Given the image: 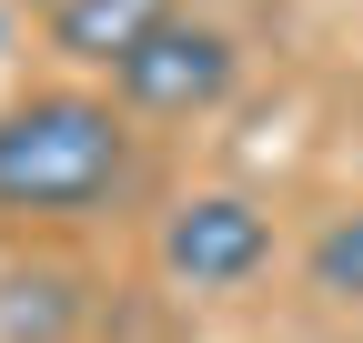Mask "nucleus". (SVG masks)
Returning <instances> with one entry per match:
<instances>
[{
    "mask_svg": "<svg viewBox=\"0 0 363 343\" xmlns=\"http://www.w3.org/2000/svg\"><path fill=\"white\" fill-rule=\"evenodd\" d=\"M131 182V121L101 91H30L0 111V212L81 223Z\"/></svg>",
    "mask_w": 363,
    "mask_h": 343,
    "instance_id": "f257e3e1",
    "label": "nucleus"
},
{
    "mask_svg": "<svg viewBox=\"0 0 363 343\" xmlns=\"http://www.w3.org/2000/svg\"><path fill=\"white\" fill-rule=\"evenodd\" d=\"M233 81H242L233 30H222V21H192V11L152 21V30H142V51H121V61H111L121 111H142V121H202V111L233 101Z\"/></svg>",
    "mask_w": 363,
    "mask_h": 343,
    "instance_id": "f03ea898",
    "label": "nucleus"
},
{
    "mask_svg": "<svg viewBox=\"0 0 363 343\" xmlns=\"http://www.w3.org/2000/svg\"><path fill=\"white\" fill-rule=\"evenodd\" d=\"M162 273L182 293H242L272 273V212L252 192H192L162 212Z\"/></svg>",
    "mask_w": 363,
    "mask_h": 343,
    "instance_id": "7ed1b4c3",
    "label": "nucleus"
},
{
    "mask_svg": "<svg viewBox=\"0 0 363 343\" xmlns=\"http://www.w3.org/2000/svg\"><path fill=\"white\" fill-rule=\"evenodd\" d=\"M182 0H51V51L81 71H111L121 51H142V30L172 21Z\"/></svg>",
    "mask_w": 363,
    "mask_h": 343,
    "instance_id": "20e7f679",
    "label": "nucleus"
},
{
    "mask_svg": "<svg viewBox=\"0 0 363 343\" xmlns=\"http://www.w3.org/2000/svg\"><path fill=\"white\" fill-rule=\"evenodd\" d=\"M303 273H313V293H323V303H353V313H363V212H333V223L313 232Z\"/></svg>",
    "mask_w": 363,
    "mask_h": 343,
    "instance_id": "39448f33",
    "label": "nucleus"
}]
</instances>
